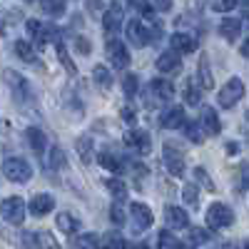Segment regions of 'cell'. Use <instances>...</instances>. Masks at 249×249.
Instances as JSON below:
<instances>
[{
  "instance_id": "cell-1",
  "label": "cell",
  "mask_w": 249,
  "mask_h": 249,
  "mask_svg": "<svg viewBox=\"0 0 249 249\" xmlns=\"http://www.w3.org/2000/svg\"><path fill=\"white\" fill-rule=\"evenodd\" d=\"M3 80H5V85L10 88L13 97L20 102V105H33V102H35L33 85L25 80V75H20V72H15V70H5V72H3Z\"/></svg>"
},
{
  "instance_id": "cell-2",
  "label": "cell",
  "mask_w": 249,
  "mask_h": 249,
  "mask_svg": "<svg viewBox=\"0 0 249 249\" xmlns=\"http://www.w3.org/2000/svg\"><path fill=\"white\" fill-rule=\"evenodd\" d=\"M3 172L10 182H18V184H25L30 182L33 177V167H30V162H25L23 157H8L3 162Z\"/></svg>"
},
{
  "instance_id": "cell-3",
  "label": "cell",
  "mask_w": 249,
  "mask_h": 249,
  "mask_svg": "<svg viewBox=\"0 0 249 249\" xmlns=\"http://www.w3.org/2000/svg\"><path fill=\"white\" fill-rule=\"evenodd\" d=\"M127 37L132 40V43L137 48H144V45H150L152 40L160 37V28H147L144 23H140V20H130L127 23Z\"/></svg>"
},
{
  "instance_id": "cell-4",
  "label": "cell",
  "mask_w": 249,
  "mask_h": 249,
  "mask_svg": "<svg viewBox=\"0 0 249 249\" xmlns=\"http://www.w3.org/2000/svg\"><path fill=\"white\" fill-rule=\"evenodd\" d=\"M244 97V82L239 80V77H232V80H227L224 82V88L219 90V95H217V100H219V105L224 107V110H230V107H234L237 102Z\"/></svg>"
},
{
  "instance_id": "cell-5",
  "label": "cell",
  "mask_w": 249,
  "mask_h": 249,
  "mask_svg": "<svg viewBox=\"0 0 249 249\" xmlns=\"http://www.w3.org/2000/svg\"><path fill=\"white\" fill-rule=\"evenodd\" d=\"M232 222H234V214L224 202L210 204V210H207V224H210V230H224V227H230Z\"/></svg>"
},
{
  "instance_id": "cell-6",
  "label": "cell",
  "mask_w": 249,
  "mask_h": 249,
  "mask_svg": "<svg viewBox=\"0 0 249 249\" xmlns=\"http://www.w3.org/2000/svg\"><path fill=\"white\" fill-rule=\"evenodd\" d=\"M0 212H3L5 222L18 227V224L25 222V202L20 197H5L3 202H0Z\"/></svg>"
},
{
  "instance_id": "cell-7",
  "label": "cell",
  "mask_w": 249,
  "mask_h": 249,
  "mask_svg": "<svg viewBox=\"0 0 249 249\" xmlns=\"http://www.w3.org/2000/svg\"><path fill=\"white\" fill-rule=\"evenodd\" d=\"M147 97L150 102H157V105H164V102H170L175 97V88L170 80L164 77H155L150 85H147Z\"/></svg>"
},
{
  "instance_id": "cell-8",
  "label": "cell",
  "mask_w": 249,
  "mask_h": 249,
  "mask_svg": "<svg viewBox=\"0 0 249 249\" xmlns=\"http://www.w3.org/2000/svg\"><path fill=\"white\" fill-rule=\"evenodd\" d=\"M28 30L33 33L37 48H45L48 43L60 37V30L55 25H45V23H40V20H28Z\"/></svg>"
},
{
  "instance_id": "cell-9",
  "label": "cell",
  "mask_w": 249,
  "mask_h": 249,
  "mask_svg": "<svg viewBox=\"0 0 249 249\" xmlns=\"http://www.w3.org/2000/svg\"><path fill=\"white\" fill-rule=\"evenodd\" d=\"M124 147H130L132 152L137 155H150L152 150V137L147 132L142 130H130L127 135H124Z\"/></svg>"
},
{
  "instance_id": "cell-10",
  "label": "cell",
  "mask_w": 249,
  "mask_h": 249,
  "mask_svg": "<svg viewBox=\"0 0 249 249\" xmlns=\"http://www.w3.org/2000/svg\"><path fill=\"white\" fill-rule=\"evenodd\" d=\"M162 160H164V167H167V172H170L172 177H182V175H184V157H182V152H179L177 147H172V144H164Z\"/></svg>"
},
{
  "instance_id": "cell-11",
  "label": "cell",
  "mask_w": 249,
  "mask_h": 249,
  "mask_svg": "<svg viewBox=\"0 0 249 249\" xmlns=\"http://www.w3.org/2000/svg\"><path fill=\"white\" fill-rule=\"evenodd\" d=\"M107 55H110V62L117 70H124L130 65V50L124 48L122 40H110L107 43Z\"/></svg>"
},
{
  "instance_id": "cell-12",
  "label": "cell",
  "mask_w": 249,
  "mask_h": 249,
  "mask_svg": "<svg viewBox=\"0 0 249 249\" xmlns=\"http://www.w3.org/2000/svg\"><path fill=\"white\" fill-rule=\"evenodd\" d=\"M130 214H132V219H135V227L142 232V230H150L152 227V222H155V214H152V210L147 204H142V202H132L130 204Z\"/></svg>"
},
{
  "instance_id": "cell-13",
  "label": "cell",
  "mask_w": 249,
  "mask_h": 249,
  "mask_svg": "<svg viewBox=\"0 0 249 249\" xmlns=\"http://www.w3.org/2000/svg\"><path fill=\"white\" fill-rule=\"evenodd\" d=\"M170 45H172V50H177L179 55H190V53H195L197 50V37L192 35V33H175L172 37H170Z\"/></svg>"
},
{
  "instance_id": "cell-14",
  "label": "cell",
  "mask_w": 249,
  "mask_h": 249,
  "mask_svg": "<svg viewBox=\"0 0 249 249\" xmlns=\"http://www.w3.org/2000/svg\"><path fill=\"white\" fill-rule=\"evenodd\" d=\"M53 210H55V197H50V195H35L28 204V212L33 217H45Z\"/></svg>"
},
{
  "instance_id": "cell-15",
  "label": "cell",
  "mask_w": 249,
  "mask_h": 249,
  "mask_svg": "<svg viewBox=\"0 0 249 249\" xmlns=\"http://www.w3.org/2000/svg\"><path fill=\"white\" fill-rule=\"evenodd\" d=\"M120 25H122V8H120V3H110L105 18H102V28H105L107 35H117Z\"/></svg>"
},
{
  "instance_id": "cell-16",
  "label": "cell",
  "mask_w": 249,
  "mask_h": 249,
  "mask_svg": "<svg viewBox=\"0 0 249 249\" xmlns=\"http://www.w3.org/2000/svg\"><path fill=\"white\" fill-rule=\"evenodd\" d=\"M164 222H167L172 230H184V227L190 224V214H187L182 207L170 204V207H164Z\"/></svg>"
},
{
  "instance_id": "cell-17",
  "label": "cell",
  "mask_w": 249,
  "mask_h": 249,
  "mask_svg": "<svg viewBox=\"0 0 249 249\" xmlns=\"http://www.w3.org/2000/svg\"><path fill=\"white\" fill-rule=\"evenodd\" d=\"M184 122H187L184 107H170V110H164L162 117H160V124H162V127H167V130H179Z\"/></svg>"
},
{
  "instance_id": "cell-18",
  "label": "cell",
  "mask_w": 249,
  "mask_h": 249,
  "mask_svg": "<svg viewBox=\"0 0 249 249\" xmlns=\"http://www.w3.org/2000/svg\"><path fill=\"white\" fill-rule=\"evenodd\" d=\"M199 124H202L204 135H212V137H217V135L222 132V122H219V115H217L212 107H204V110H202Z\"/></svg>"
},
{
  "instance_id": "cell-19",
  "label": "cell",
  "mask_w": 249,
  "mask_h": 249,
  "mask_svg": "<svg viewBox=\"0 0 249 249\" xmlns=\"http://www.w3.org/2000/svg\"><path fill=\"white\" fill-rule=\"evenodd\" d=\"M23 244H28V247H53V249H57L60 244H57V239L55 237H50L48 232H43V230H35V232H25L23 234Z\"/></svg>"
},
{
  "instance_id": "cell-20",
  "label": "cell",
  "mask_w": 249,
  "mask_h": 249,
  "mask_svg": "<svg viewBox=\"0 0 249 249\" xmlns=\"http://www.w3.org/2000/svg\"><path fill=\"white\" fill-rule=\"evenodd\" d=\"M157 70L160 72H177L179 70V65H182V55L177 53V50H170V53H162L160 57H157Z\"/></svg>"
},
{
  "instance_id": "cell-21",
  "label": "cell",
  "mask_w": 249,
  "mask_h": 249,
  "mask_svg": "<svg viewBox=\"0 0 249 249\" xmlns=\"http://www.w3.org/2000/svg\"><path fill=\"white\" fill-rule=\"evenodd\" d=\"M25 140H28L30 150H33L35 155H40V157L45 155L48 137H45V132H43V130H37V127H28V130H25Z\"/></svg>"
},
{
  "instance_id": "cell-22",
  "label": "cell",
  "mask_w": 249,
  "mask_h": 249,
  "mask_svg": "<svg viewBox=\"0 0 249 249\" xmlns=\"http://www.w3.org/2000/svg\"><path fill=\"white\" fill-rule=\"evenodd\" d=\"M97 162H100L107 172H117V175H120V172L124 170V160H122L117 152H112V150H102V152L97 155Z\"/></svg>"
},
{
  "instance_id": "cell-23",
  "label": "cell",
  "mask_w": 249,
  "mask_h": 249,
  "mask_svg": "<svg viewBox=\"0 0 249 249\" xmlns=\"http://www.w3.org/2000/svg\"><path fill=\"white\" fill-rule=\"evenodd\" d=\"M242 33V20H234V18H224L219 23V35L227 40V43H234Z\"/></svg>"
},
{
  "instance_id": "cell-24",
  "label": "cell",
  "mask_w": 249,
  "mask_h": 249,
  "mask_svg": "<svg viewBox=\"0 0 249 249\" xmlns=\"http://www.w3.org/2000/svg\"><path fill=\"white\" fill-rule=\"evenodd\" d=\"M92 80H95V85H97L100 90H110V88H112V72H110L105 65H95Z\"/></svg>"
},
{
  "instance_id": "cell-25",
  "label": "cell",
  "mask_w": 249,
  "mask_h": 249,
  "mask_svg": "<svg viewBox=\"0 0 249 249\" xmlns=\"http://www.w3.org/2000/svg\"><path fill=\"white\" fill-rule=\"evenodd\" d=\"M57 227L65 234H77L80 232V222H77V217H72L70 212H60L57 214Z\"/></svg>"
},
{
  "instance_id": "cell-26",
  "label": "cell",
  "mask_w": 249,
  "mask_h": 249,
  "mask_svg": "<svg viewBox=\"0 0 249 249\" xmlns=\"http://www.w3.org/2000/svg\"><path fill=\"white\" fill-rule=\"evenodd\" d=\"M15 55L23 62H28V65H35V62H37V55H35L33 45L25 43V40H18V43H15Z\"/></svg>"
},
{
  "instance_id": "cell-27",
  "label": "cell",
  "mask_w": 249,
  "mask_h": 249,
  "mask_svg": "<svg viewBox=\"0 0 249 249\" xmlns=\"http://www.w3.org/2000/svg\"><path fill=\"white\" fill-rule=\"evenodd\" d=\"M105 187L112 192V197L117 199V202H122V199H127V184H124L120 177H110V179H105Z\"/></svg>"
},
{
  "instance_id": "cell-28",
  "label": "cell",
  "mask_w": 249,
  "mask_h": 249,
  "mask_svg": "<svg viewBox=\"0 0 249 249\" xmlns=\"http://www.w3.org/2000/svg\"><path fill=\"white\" fill-rule=\"evenodd\" d=\"M75 147H77V155H80L82 162H85V164L92 162V140H90V137H80V140L75 142Z\"/></svg>"
},
{
  "instance_id": "cell-29",
  "label": "cell",
  "mask_w": 249,
  "mask_h": 249,
  "mask_svg": "<svg viewBox=\"0 0 249 249\" xmlns=\"http://www.w3.org/2000/svg\"><path fill=\"white\" fill-rule=\"evenodd\" d=\"M199 82H202L204 90H212L214 88V77L210 72V60H207V57L199 60Z\"/></svg>"
},
{
  "instance_id": "cell-30",
  "label": "cell",
  "mask_w": 249,
  "mask_h": 249,
  "mask_svg": "<svg viewBox=\"0 0 249 249\" xmlns=\"http://www.w3.org/2000/svg\"><path fill=\"white\" fill-rule=\"evenodd\" d=\"M43 10L50 15V18H60L65 15V0H40Z\"/></svg>"
},
{
  "instance_id": "cell-31",
  "label": "cell",
  "mask_w": 249,
  "mask_h": 249,
  "mask_svg": "<svg viewBox=\"0 0 249 249\" xmlns=\"http://www.w3.org/2000/svg\"><path fill=\"white\" fill-rule=\"evenodd\" d=\"M130 8L137 15H142L144 20H152V15H155V8H152L150 0H130Z\"/></svg>"
},
{
  "instance_id": "cell-32",
  "label": "cell",
  "mask_w": 249,
  "mask_h": 249,
  "mask_svg": "<svg viewBox=\"0 0 249 249\" xmlns=\"http://www.w3.org/2000/svg\"><path fill=\"white\" fill-rule=\"evenodd\" d=\"M182 127H184V135L190 137L195 144L204 142V130H202V124H199V122H184Z\"/></svg>"
},
{
  "instance_id": "cell-33",
  "label": "cell",
  "mask_w": 249,
  "mask_h": 249,
  "mask_svg": "<svg viewBox=\"0 0 249 249\" xmlns=\"http://www.w3.org/2000/svg\"><path fill=\"white\" fill-rule=\"evenodd\" d=\"M187 239H190V244H195V247H202V244H207L212 239V234L207 230H202V227H192L190 234H187Z\"/></svg>"
},
{
  "instance_id": "cell-34",
  "label": "cell",
  "mask_w": 249,
  "mask_h": 249,
  "mask_svg": "<svg viewBox=\"0 0 249 249\" xmlns=\"http://www.w3.org/2000/svg\"><path fill=\"white\" fill-rule=\"evenodd\" d=\"M184 102H187V105H199V102H202V90L195 85L192 80L184 85Z\"/></svg>"
},
{
  "instance_id": "cell-35",
  "label": "cell",
  "mask_w": 249,
  "mask_h": 249,
  "mask_svg": "<svg viewBox=\"0 0 249 249\" xmlns=\"http://www.w3.org/2000/svg\"><path fill=\"white\" fill-rule=\"evenodd\" d=\"M55 43H57V57H60V62H62V65H65V68H68V72H70V75H75V72H77V68H75V62H72V57H70V53L65 50V45H62V40L57 37V40H55Z\"/></svg>"
},
{
  "instance_id": "cell-36",
  "label": "cell",
  "mask_w": 249,
  "mask_h": 249,
  "mask_svg": "<svg viewBox=\"0 0 249 249\" xmlns=\"http://www.w3.org/2000/svg\"><path fill=\"white\" fill-rule=\"evenodd\" d=\"M65 164H68V160H65V155H62L60 147H53V150L48 152V167H53V170H62Z\"/></svg>"
},
{
  "instance_id": "cell-37",
  "label": "cell",
  "mask_w": 249,
  "mask_h": 249,
  "mask_svg": "<svg viewBox=\"0 0 249 249\" xmlns=\"http://www.w3.org/2000/svg\"><path fill=\"white\" fill-rule=\"evenodd\" d=\"M157 247H162V249H182L184 242H179V239L172 237L170 232H160V237H157Z\"/></svg>"
},
{
  "instance_id": "cell-38",
  "label": "cell",
  "mask_w": 249,
  "mask_h": 249,
  "mask_svg": "<svg viewBox=\"0 0 249 249\" xmlns=\"http://www.w3.org/2000/svg\"><path fill=\"white\" fill-rule=\"evenodd\" d=\"M182 199H184L187 207H197L199 204V190H197V184H184Z\"/></svg>"
},
{
  "instance_id": "cell-39",
  "label": "cell",
  "mask_w": 249,
  "mask_h": 249,
  "mask_svg": "<svg viewBox=\"0 0 249 249\" xmlns=\"http://www.w3.org/2000/svg\"><path fill=\"white\" fill-rule=\"evenodd\" d=\"M137 85H140L137 75H132V72L124 75V80H122V92H124V97H135V95H137Z\"/></svg>"
},
{
  "instance_id": "cell-40",
  "label": "cell",
  "mask_w": 249,
  "mask_h": 249,
  "mask_svg": "<svg viewBox=\"0 0 249 249\" xmlns=\"http://www.w3.org/2000/svg\"><path fill=\"white\" fill-rule=\"evenodd\" d=\"M234 5H237V0H210V8L214 13H230L234 10Z\"/></svg>"
},
{
  "instance_id": "cell-41",
  "label": "cell",
  "mask_w": 249,
  "mask_h": 249,
  "mask_svg": "<svg viewBox=\"0 0 249 249\" xmlns=\"http://www.w3.org/2000/svg\"><path fill=\"white\" fill-rule=\"evenodd\" d=\"M110 219L115 222V224H124V219H127V214H124V207L120 204V202H115L112 207H110Z\"/></svg>"
},
{
  "instance_id": "cell-42",
  "label": "cell",
  "mask_w": 249,
  "mask_h": 249,
  "mask_svg": "<svg viewBox=\"0 0 249 249\" xmlns=\"http://www.w3.org/2000/svg\"><path fill=\"white\" fill-rule=\"evenodd\" d=\"M195 179H197L202 187H207L210 192H214V182L210 179V175H207V170H204V167H197V170H195Z\"/></svg>"
},
{
  "instance_id": "cell-43",
  "label": "cell",
  "mask_w": 249,
  "mask_h": 249,
  "mask_svg": "<svg viewBox=\"0 0 249 249\" xmlns=\"http://www.w3.org/2000/svg\"><path fill=\"white\" fill-rule=\"evenodd\" d=\"M72 244H75V247H100V244H102V239H100V237H95V234H82V237H77Z\"/></svg>"
},
{
  "instance_id": "cell-44",
  "label": "cell",
  "mask_w": 249,
  "mask_h": 249,
  "mask_svg": "<svg viewBox=\"0 0 249 249\" xmlns=\"http://www.w3.org/2000/svg\"><path fill=\"white\" fill-rule=\"evenodd\" d=\"M88 10H90L92 18H97L100 13H105V3H102V0H88Z\"/></svg>"
},
{
  "instance_id": "cell-45",
  "label": "cell",
  "mask_w": 249,
  "mask_h": 249,
  "mask_svg": "<svg viewBox=\"0 0 249 249\" xmlns=\"http://www.w3.org/2000/svg\"><path fill=\"white\" fill-rule=\"evenodd\" d=\"M75 45H77V50H80L82 55H90V50H92L90 40H85V37H75Z\"/></svg>"
},
{
  "instance_id": "cell-46",
  "label": "cell",
  "mask_w": 249,
  "mask_h": 249,
  "mask_svg": "<svg viewBox=\"0 0 249 249\" xmlns=\"http://www.w3.org/2000/svg\"><path fill=\"white\" fill-rule=\"evenodd\" d=\"M239 179H242V190L249 192V164H242V170H239Z\"/></svg>"
},
{
  "instance_id": "cell-47",
  "label": "cell",
  "mask_w": 249,
  "mask_h": 249,
  "mask_svg": "<svg viewBox=\"0 0 249 249\" xmlns=\"http://www.w3.org/2000/svg\"><path fill=\"white\" fill-rule=\"evenodd\" d=\"M132 172H135V179H137V184L142 182V177H147V167H142V164H135V167H132Z\"/></svg>"
},
{
  "instance_id": "cell-48",
  "label": "cell",
  "mask_w": 249,
  "mask_h": 249,
  "mask_svg": "<svg viewBox=\"0 0 249 249\" xmlns=\"http://www.w3.org/2000/svg\"><path fill=\"white\" fill-rule=\"evenodd\" d=\"M122 120H124V122H135V120H137L135 110H132V107H122Z\"/></svg>"
},
{
  "instance_id": "cell-49",
  "label": "cell",
  "mask_w": 249,
  "mask_h": 249,
  "mask_svg": "<svg viewBox=\"0 0 249 249\" xmlns=\"http://www.w3.org/2000/svg\"><path fill=\"white\" fill-rule=\"evenodd\" d=\"M102 244H110V247H124V239H120V237H105V239H102Z\"/></svg>"
},
{
  "instance_id": "cell-50",
  "label": "cell",
  "mask_w": 249,
  "mask_h": 249,
  "mask_svg": "<svg viewBox=\"0 0 249 249\" xmlns=\"http://www.w3.org/2000/svg\"><path fill=\"white\" fill-rule=\"evenodd\" d=\"M155 5H157L162 13H167V10H172V0H155Z\"/></svg>"
},
{
  "instance_id": "cell-51",
  "label": "cell",
  "mask_w": 249,
  "mask_h": 249,
  "mask_svg": "<svg viewBox=\"0 0 249 249\" xmlns=\"http://www.w3.org/2000/svg\"><path fill=\"white\" fill-rule=\"evenodd\" d=\"M237 152H239V144H237V142L227 144V155H237Z\"/></svg>"
},
{
  "instance_id": "cell-52",
  "label": "cell",
  "mask_w": 249,
  "mask_h": 249,
  "mask_svg": "<svg viewBox=\"0 0 249 249\" xmlns=\"http://www.w3.org/2000/svg\"><path fill=\"white\" fill-rule=\"evenodd\" d=\"M239 53H242V57H247V60H249V40H247V43L239 48Z\"/></svg>"
},
{
  "instance_id": "cell-53",
  "label": "cell",
  "mask_w": 249,
  "mask_h": 249,
  "mask_svg": "<svg viewBox=\"0 0 249 249\" xmlns=\"http://www.w3.org/2000/svg\"><path fill=\"white\" fill-rule=\"evenodd\" d=\"M242 25H244V28L249 30V15H244V18H242Z\"/></svg>"
},
{
  "instance_id": "cell-54",
  "label": "cell",
  "mask_w": 249,
  "mask_h": 249,
  "mask_svg": "<svg viewBox=\"0 0 249 249\" xmlns=\"http://www.w3.org/2000/svg\"><path fill=\"white\" fill-rule=\"evenodd\" d=\"M237 3H242V8H247V10H249V0H237Z\"/></svg>"
},
{
  "instance_id": "cell-55",
  "label": "cell",
  "mask_w": 249,
  "mask_h": 249,
  "mask_svg": "<svg viewBox=\"0 0 249 249\" xmlns=\"http://www.w3.org/2000/svg\"><path fill=\"white\" fill-rule=\"evenodd\" d=\"M244 247H249V239H244Z\"/></svg>"
}]
</instances>
